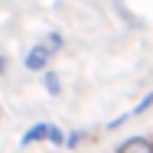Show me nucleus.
I'll return each mask as SVG.
<instances>
[{"label": "nucleus", "mask_w": 153, "mask_h": 153, "mask_svg": "<svg viewBox=\"0 0 153 153\" xmlns=\"http://www.w3.org/2000/svg\"><path fill=\"white\" fill-rule=\"evenodd\" d=\"M82 140H88V134H85V130H72V134H65V150H72V147H78Z\"/></svg>", "instance_id": "7"}, {"label": "nucleus", "mask_w": 153, "mask_h": 153, "mask_svg": "<svg viewBox=\"0 0 153 153\" xmlns=\"http://www.w3.org/2000/svg\"><path fill=\"white\" fill-rule=\"evenodd\" d=\"M36 143H52V147H65V130L52 121H36L20 137V147H36Z\"/></svg>", "instance_id": "1"}, {"label": "nucleus", "mask_w": 153, "mask_h": 153, "mask_svg": "<svg viewBox=\"0 0 153 153\" xmlns=\"http://www.w3.org/2000/svg\"><path fill=\"white\" fill-rule=\"evenodd\" d=\"M150 108H153V91H147V94H143V101H140L137 108H130L127 114H121L117 121H111V124H108V130H117V127H121L124 121H130V117H140V114H147Z\"/></svg>", "instance_id": "3"}, {"label": "nucleus", "mask_w": 153, "mask_h": 153, "mask_svg": "<svg viewBox=\"0 0 153 153\" xmlns=\"http://www.w3.org/2000/svg\"><path fill=\"white\" fill-rule=\"evenodd\" d=\"M0 114H3V108H0Z\"/></svg>", "instance_id": "9"}, {"label": "nucleus", "mask_w": 153, "mask_h": 153, "mask_svg": "<svg viewBox=\"0 0 153 153\" xmlns=\"http://www.w3.org/2000/svg\"><path fill=\"white\" fill-rule=\"evenodd\" d=\"M114 153H153V140L150 137H127Z\"/></svg>", "instance_id": "4"}, {"label": "nucleus", "mask_w": 153, "mask_h": 153, "mask_svg": "<svg viewBox=\"0 0 153 153\" xmlns=\"http://www.w3.org/2000/svg\"><path fill=\"white\" fill-rule=\"evenodd\" d=\"M42 46H49L52 52H59L62 46H65V36H62V33H46V39H42Z\"/></svg>", "instance_id": "6"}, {"label": "nucleus", "mask_w": 153, "mask_h": 153, "mask_svg": "<svg viewBox=\"0 0 153 153\" xmlns=\"http://www.w3.org/2000/svg\"><path fill=\"white\" fill-rule=\"evenodd\" d=\"M42 88L52 94V98H56V94H62V82H59V75H56L52 68H46V72H42Z\"/></svg>", "instance_id": "5"}, {"label": "nucleus", "mask_w": 153, "mask_h": 153, "mask_svg": "<svg viewBox=\"0 0 153 153\" xmlns=\"http://www.w3.org/2000/svg\"><path fill=\"white\" fill-rule=\"evenodd\" d=\"M52 49L49 46H42V42H36L26 49V56H23V65H26V72H46L49 65H52Z\"/></svg>", "instance_id": "2"}, {"label": "nucleus", "mask_w": 153, "mask_h": 153, "mask_svg": "<svg viewBox=\"0 0 153 153\" xmlns=\"http://www.w3.org/2000/svg\"><path fill=\"white\" fill-rule=\"evenodd\" d=\"M7 72V56H0V75Z\"/></svg>", "instance_id": "8"}]
</instances>
